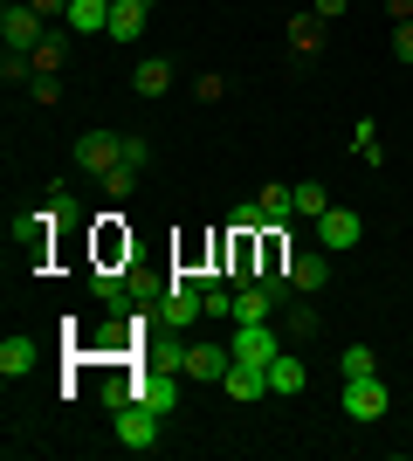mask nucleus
<instances>
[{"instance_id":"obj_32","label":"nucleus","mask_w":413,"mask_h":461,"mask_svg":"<svg viewBox=\"0 0 413 461\" xmlns=\"http://www.w3.org/2000/svg\"><path fill=\"white\" fill-rule=\"evenodd\" d=\"M393 7V21H413V0H386Z\"/></svg>"},{"instance_id":"obj_10","label":"nucleus","mask_w":413,"mask_h":461,"mask_svg":"<svg viewBox=\"0 0 413 461\" xmlns=\"http://www.w3.org/2000/svg\"><path fill=\"white\" fill-rule=\"evenodd\" d=\"M275 351H283V338H275L269 324H241L235 330V358H241V366H269Z\"/></svg>"},{"instance_id":"obj_3","label":"nucleus","mask_w":413,"mask_h":461,"mask_svg":"<svg viewBox=\"0 0 413 461\" xmlns=\"http://www.w3.org/2000/svg\"><path fill=\"white\" fill-rule=\"evenodd\" d=\"M358 241H365V221H358L352 207H324L317 213V249L345 255V249H358Z\"/></svg>"},{"instance_id":"obj_5","label":"nucleus","mask_w":413,"mask_h":461,"mask_svg":"<svg viewBox=\"0 0 413 461\" xmlns=\"http://www.w3.org/2000/svg\"><path fill=\"white\" fill-rule=\"evenodd\" d=\"M49 35V28H41V14L35 7H28V0H7V14H0V41H7V49H21V56H28V49H35V41Z\"/></svg>"},{"instance_id":"obj_8","label":"nucleus","mask_w":413,"mask_h":461,"mask_svg":"<svg viewBox=\"0 0 413 461\" xmlns=\"http://www.w3.org/2000/svg\"><path fill=\"white\" fill-rule=\"evenodd\" d=\"M138 400L158 406V413H173V406H179V366H152V372H138Z\"/></svg>"},{"instance_id":"obj_16","label":"nucleus","mask_w":413,"mask_h":461,"mask_svg":"<svg viewBox=\"0 0 413 461\" xmlns=\"http://www.w3.org/2000/svg\"><path fill=\"white\" fill-rule=\"evenodd\" d=\"M131 83H138V96H166V90H173V62H166V56H145Z\"/></svg>"},{"instance_id":"obj_7","label":"nucleus","mask_w":413,"mask_h":461,"mask_svg":"<svg viewBox=\"0 0 413 461\" xmlns=\"http://www.w3.org/2000/svg\"><path fill=\"white\" fill-rule=\"evenodd\" d=\"M283 269H290V289H296V296H317V289L331 283V249H317V255H290Z\"/></svg>"},{"instance_id":"obj_4","label":"nucleus","mask_w":413,"mask_h":461,"mask_svg":"<svg viewBox=\"0 0 413 461\" xmlns=\"http://www.w3.org/2000/svg\"><path fill=\"white\" fill-rule=\"evenodd\" d=\"M118 158H124V138H118V131H83V138H76V166H83V173L103 179Z\"/></svg>"},{"instance_id":"obj_25","label":"nucleus","mask_w":413,"mask_h":461,"mask_svg":"<svg viewBox=\"0 0 413 461\" xmlns=\"http://www.w3.org/2000/svg\"><path fill=\"white\" fill-rule=\"evenodd\" d=\"M207 317H214V324H220V317H235V289H228V283L207 289Z\"/></svg>"},{"instance_id":"obj_28","label":"nucleus","mask_w":413,"mask_h":461,"mask_svg":"<svg viewBox=\"0 0 413 461\" xmlns=\"http://www.w3.org/2000/svg\"><path fill=\"white\" fill-rule=\"evenodd\" d=\"M393 56L413 62V21H393Z\"/></svg>"},{"instance_id":"obj_17","label":"nucleus","mask_w":413,"mask_h":461,"mask_svg":"<svg viewBox=\"0 0 413 461\" xmlns=\"http://www.w3.org/2000/svg\"><path fill=\"white\" fill-rule=\"evenodd\" d=\"M317 35H324V21H317V14H290V49H296V62L317 56Z\"/></svg>"},{"instance_id":"obj_22","label":"nucleus","mask_w":413,"mask_h":461,"mask_svg":"<svg viewBox=\"0 0 413 461\" xmlns=\"http://www.w3.org/2000/svg\"><path fill=\"white\" fill-rule=\"evenodd\" d=\"M324 207H331V193H324V179H296V213H310V221H317Z\"/></svg>"},{"instance_id":"obj_27","label":"nucleus","mask_w":413,"mask_h":461,"mask_svg":"<svg viewBox=\"0 0 413 461\" xmlns=\"http://www.w3.org/2000/svg\"><path fill=\"white\" fill-rule=\"evenodd\" d=\"M193 96H200V104H220V96H228V77H200Z\"/></svg>"},{"instance_id":"obj_6","label":"nucleus","mask_w":413,"mask_h":461,"mask_svg":"<svg viewBox=\"0 0 413 461\" xmlns=\"http://www.w3.org/2000/svg\"><path fill=\"white\" fill-rule=\"evenodd\" d=\"M228 366H235V351L228 345H186L179 351V372H186V379H228Z\"/></svg>"},{"instance_id":"obj_18","label":"nucleus","mask_w":413,"mask_h":461,"mask_svg":"<svg viewBox=\"0 0 413 461\" xmlns=\"http://www.w3.org/2000/svg\"><path fill=\"white\" fill-rule=\"evenodd\" d=\"M41 351H35V338H7V345H0V372H7V379H21V372L35 366Z\"/></svg>"},{"instance_id":"obj_1","label":"nucleus","mask_w":413,"mask_h":461,"mask_svg":"<svg viewBox=\"0 0 413 461\" xmlns=\"http://www.w3.org/2000/svg\"><path fill=\"white\" fill-rule=\"evenodd\" d=\"M158 420H166L158 406L131 400V406H118V413H111V434H118V441L131 447V455H152V447H158Z\"/></svg>"},{"instance_id":"obj_2","label":"nucleus","mask_w":413,"mask_h":461,"mask_svg":"<svg viewBox=\"0 0 413 461\" xmlns=\"http://www.w3.org/2000/svg\"><path fill=\"white\" fill-rule=\"evenodd\" d=\"M393 406V385L379 379V372H365V379H345V420H379Z\"/></svg>"},{"instance_id":"obj_20","label":"nucleus","mask_w":413,"mask_h":461,"mask_svg":"<svg viewBox=\"0 0 413 461\" xmlns=\"http://www.w3.org/2000/svg\"><path fill=\"white\" fill-rule=\"evenodd\" d=\"M352 152H358V166H386V152H379V124H373V117H358Z\"/></svg>"},{"instance_id":"obj_13","label":"nucleus","mask_w":413,"mask_h":461,"mask_svg":"<svg viewBox=\"0 0 413 461\" xmlns=\"http://www.w3.org/2000/svg\"><path fill=\"white\" fill-rule=\"evenodd\" d=\"M90 289H97V303L111 310V317H131V296H138V289L124 283L118 269H97V276H90Z\"/></svg>"},{"instance_id":"obj_11","label":"nucleus","mask_w":413,"mask_h":461,"mask_svg":"<svg viewBox=\"0 0 413 461\" xmlns=\"http://www.w3.org/2000/svg\"><path fill=\"white\" fill-rule=\"evenodd\" d=\"M303 385H310V372H303V358H296V351L283 345V351H275V358H269V393H283V400H296Z\"/></svg>"},{"instance_id":"obj_24","label":"nucleus","mask_w":413,"mask_h":461,"mask_svg":"<svg viewBox=\"0 0 413 461\" xmlns=\"http://www.w3.org/2000/svg\"><path fill=\"white\" fill-rule=\"evenodd\" d=\"M131 186H138V166H124V158H118V166L103 173V193H111V200H124Z\"/></svg>"},{"instance_id":"obj_19","label":"nucleus","mask_w":413,"mask_h":461,"mask_svg":"<svg viewBox=\"0 0 413 461\" xmlns=\"http://www.w3.org/2000/svg\"><path fill=\"white\" fill-rule=\"evenodd\" d=\"M269 296H262V289L256 283H248V289H235V324H269Z\"/></svg>"},{"instance_id":"obj_15","label":"nucleus","mask_w":413,"mask_h":461,"mask_svg":"<svg viewBox=\"0 0 413 461\" xmlns=\"http://www.w3.org/2000/svg\"><path fill=\"white\" fill-rule=\"evenodd\" d=\"M256 207L269 213V228H290V221H296V186H283V179H275V186L256 193Z\"/></svg>"},{"instance_id":"obj_30","label":"nucleus","mask_w":413,"mask_h":461,"mask_svg":"<svg viewBox=\"0 0 413 461\" xmlns=\"http://www.w3.org/2000/svg\"><path fill=\"white\" fill-rule=\"evenodd\" d=\"M28 7H35L41 21H56V14H69V0H28Z\"/></svg>"},{"instance_id":"obj_29","label":"nucleus","mask_w":413,"mask_h":461,"mask_svg":"<svg viewBox=\"0 0 413 461\" xmlns=\"http://www.w3.org/2000/svg\"><path fill=\"white\" fill-rule=\"evenodd\" d=\"M28 90H35V104H56V96H62V83H56V77H35Z\"/></svg>"},{"instance_id":"obj_9","label":"nucleus","mask_w":413,"mask_h":461,"mask_svg":"<svg viewBox=\"0 0 413 461\" xmlns=\"http://www.w3.org/2000/svg\"><path fill=\"white\" fill-rule=\"evenodd\" d=\"M220 393H228L235 406H256L262 393H269V366H241V358H235V366H228V379H220Z\"/></svg>"},{"instance_id":"obj_31","label":"nucleus","mask_w":413,"mask_h":461,"mask_svg":"<svg viewBox=\"0 0 413 461\" xmlns=\"http://www.w3.org/2000/svg\"><path fill=\"white\" fill-rule=\"evenodd\" d=\"M310 14L317 21H337V14H345V0H310Z\"/></svg>"},{"instance_id":"obj_14","label":"nucleus","mask_w":413,"mask_h":461,"mask_svg":"<svg viewBox=\"0 0 413 461\" xmlns=\"http://www.w3.org/2000/svg\"><path fill=\"white\" fill-rule=\"evenodd\" d=\"M145 14H152V0H118L111 7V41H138L145 35Z\"/></svg>"},{"instance_id":"obj_23","label":"nucleus","mask_w":413,"mask_h":461,"mask_svg":"<svg viewBox=\"0 0 413 461\" xmlns=\"http://www.w3.org/2000/svg\"><path fill=\"white\" fill-rule=\"evenodd\" d=\"M317 330H324V317H317L310 303H296V310H290V345H310Z\"/></svg>"},{"instance_id":"obj_12","label":"nucleus","mask_w":413,"mask_h":461,"mask_svg":"<svg viewBox=\"0 0 413 461\" xmlns=\"http://www.w3.org/2000/svg\"><path fill=\"white\" fill-rule=\"evenodd\" d=\"M111 7L118 0H69V35H111Z\"/></svg>"},{"instance_id":"obj_26","label":"nucleus","mask_w":413,"mask_h":461,"mask_svg":"<svg viewBox=\"0 0 413 461\" xmlns=\"http://www.w3.org/2000/svg\"><path fill=\"white\" fill-rule=\"evenodd\" d=\"M41 213H49V221H62V213H76V193H69V186H49V200H41Z\"/></svg>"},{"instance_id":"obj_21","label":"nucleus","mask_w":413,"mask_h":461,"mask_svg":"<svg viewBox=\"0 0 413 461\" xmlns=\"http://www.w3.org/2000/svg\"><path fill=\"white\" fill-rule=\"evenodd\" d=\"M365 372H379L373 345H345V358H337V379H365Z\"/></svg>"}]
</instances>
